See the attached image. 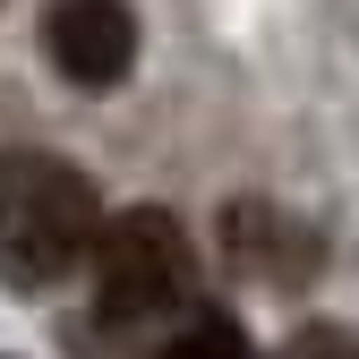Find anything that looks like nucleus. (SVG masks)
I'll use <instances>...</instances> for the list:
<instances>
[{"mask_svg":"<svg viewBox=\"0 0 359 359\" xmlns=\"http://www.w3.org/2000/svg\"><path fill=\"white\" fill-rule=\"evenodd\" d=\"M214 240L231 257V274H248L265 291H291V283H308L325 265V231L299 222L291 205H274V197H231L214 214Z\"/></svg>","mask_w":359,"mask_h":359,"instance_id":"obj_3","label":"nucleus"},{"mask_svg":"<svg viewBox=\"0 0 359 359\" xmlns=\"http://www.w3.org/2000/svg\"><path fill=\"white\" fill-rule=\"evenodd\" d=\"M0 359H9V351H0Z\"/></svg>","mask_w":359,"mask_h":359,"instance_id":"obj_7","label":"nucleus"},{"mask_svg":"<svg viewBox=\"0 0 359 359\" xmlns=\"http://www.w3.org/2000/svg\"><path fill=\"white\" fill-rule=\"evenodd\" d=\"M154 359H265L231 317H222V308H189V325L180 334H163V351Z\"/></svg>","mask_w":359,"mask_h":359,"instance_id":"obj_5","label":"nucleus"},{"mask_svg":"<svg viewBox=\"0 0 359 359\" xmlns=\"http://www.w3.org/2000/svg\"><path fill=\"white\" fill-rule=\"evenodd\" d=\"M291 359H359V325H308L291 342Z\"/></svg>","mask_w":359,"mask_h":359,"instance_id":"obj_6","label":"nucleus"},{"mask_svg":"<svg viewBox=\"0 0 359 359\" xmlns=\"http://www.w3.org/2000/svg\"><path fill=\"white\" fill-rule=\"evenodd\" d=\"M43 52H52V69L69 86L111 95L137 69V9L128 0H52L43 9Z\"/></svg>","mask_w":359,"mask_h":359,"instance_id":"obj_4","label":"nucleus"},{"mask_svg":"<svg viewBox=\"0 0 359 359\" xmlns=\"http://www.w3.org/2000/svg\"><path fill=\"white\" fill-rule=\"evenodd\" d=\"M103 240L95 180L60 154L9 146L0 154V283L9 291H52L69 283Z\"/></svg>","mask_w":359,"mask_h":359,"instance_id":"obj_1","label":"nucleus"},{"mask_svg":"<svg viewBox=\"0 0 359 359\" xmlns=\"http://www.w3.org/2000/svg\"><path fill=\"white\" fill-rule=\"evenodd\" d=\"M95 317L103 325H163L171 308L197 299V248L180 231L171 205H120L103 214V240H95Z\"/></svg>","mask_w":359,"mask_h":359,"instance_id":"obj_2","label":"nucleus"}]
</instances>
